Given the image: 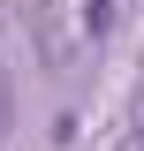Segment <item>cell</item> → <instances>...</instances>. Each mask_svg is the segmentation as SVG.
<instances>
[{"mask_svg": "<svg viewBox=\"0 0 144 151\" xmlns=\"http://www.w3.org/2000/svg\"><path fill=\"white\" fill-rule=\"evenodd\" d=\"M137 151H144V129H137Z\"/></svg>", "mask_w": 144, "mask_h": 151, "instance_id": "4", "label": "cell"}, {"mask_svg": "<svg viewBox=\"0 0 144 151\" xmlns=\"http://www.w3.org/2000/svg\"><path fill=\"white\" fill-rule=\"evenodd\" d=\"M0 129H8V83H0Z\"/></svg>", "mask_w": 144, "mask_h": 151, "instance_id": "3", "label": "cell"}, {"mask_svg": "<svg viewBox=\"0 0 144 151\" xmlns=\"http://www.w3.org/2000/svg\"><path fill=\"white\" fill-rule=\"evenodd\" d=\"M76 15H84L91 38H106V30H114V0H76Z\"/></svg>", "mask_w": 144, "mask_h": 151, "instance_id": "2", "label": "cell"}, {"mask_svg": "<svg viewBox=\"0 0 144 151\" xmlns=\"http://www.w3.org/2000/svg\"><path fill=\"white\" fill-rule=\"evenodd\" d=\"M31 38H38V60H46L53 76H68L91 30H84V15H76V8H61V0H38V8H31Z\"/></svg>", "mask_w": 144, "mask_h": 151, "instance_id": "1", "label": "cell"}]
</instances>
